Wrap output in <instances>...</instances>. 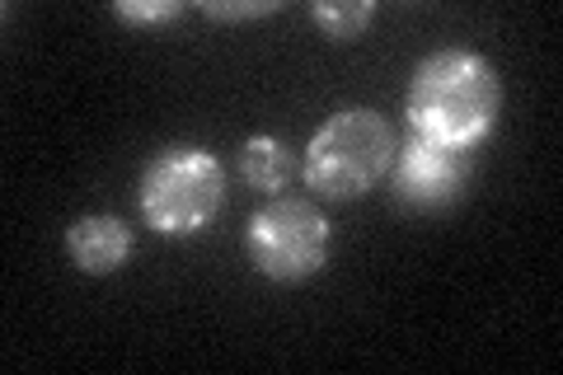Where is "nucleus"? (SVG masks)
<instances>
[{
    "instance_id": "6e6552de",
    "label": "nucleus",
    "mask_w": 563,
    "mask_h": 375,
    "mask_svg": "<svg viewBox=\"0 0 563 375\" xmlns=\"http://www.w3.org/2000/svg\"><path fill=\"white\" fill-rule=\"evenodd\" d=\"M310 20L320 24L333 43H352V38H362V33L372 29L376 5H372V0H347V5H333V0H320V5H310Z\"/></svg>"
},
{
    "instance_id": "7ed1b4c3",
    "label": "nucleus",
    "mask_w": 563,
    "mask_h": 375,
    "mask_svg": "<svg viewBox=\"0 0 563 375\" xmlns=\"http://www.w3.org/2000/svg\"><path fill=\"white\" fill-rule=\"evenodd\" d=\"M141 221L165 240H192L221 217L225 207V169L202 146H165L141 169L136 184Z\"/></svg>"
},
{
    "instance_id": "39448f33",
    "label": "nucleus",
    "mask_w": 563,
    "mask_h": 375,
    "mask_svg": "<svg viewBox=\"0 0 563 375\" xmlns=\"http://www.w3.org/2000/svg\"><path fill=\"white\" fill-rule=\"evenodd\" d=\"M395 198L409 211H442L465 192L474 174V151L432 146L422 136H409L395 151Z\"/></svg>"
},
{
    "instance_id": "9d476101",
    "label": "nucleus",
    "mask_w": 563,
    "mask_h": 375,
    "mask_svg": "<svg viewBox=\"0 0 563 375\" xmlns=\"http://www.w3.org/2000/svg\"><path fill=\"white\" fill-rule=\"evenodd\" d=\"M273 0H258V5H207L211 20H258V14H273Z\"/></svg>"
},
{
    "instance_id": "f257e3e1",
    "label": "nucleus",
    "mask_w": 563,
    "mask_h": 375,
    "mask_svg": "<svg viewBox=\"0 0 563 375\" xmlns=\"http://www.w3.org/2000/svg\"><path fill=\"white\" fill-rule=\"evenodd\" d=\"M404 113H409V136L451 151H474L498 128L503 80L493 62L470 47L432 52L413 66Z\"/></svg>"
},
{
    "instance_id": "423d86ee",
    "label": "nucleus",
    "mask_w": 563,
    "mask_h": 375,
    "mask_svg": "<svg viewBox=\"0 0 563 375\" xmlns=\"http://www.w3.org/2000/svg\"><path fill=\"white\" fill-rule=\"evenodd\" d=\"M66 254L85 277H109L132 254V225L122 217H113V211L76 217L70 230H66Z\"/></svg>"
},
{
    "instance_id": "f03ea898",
    "label": "nucleus",
    "mask_w": 563,
    "mask_h": 375,
    "mask_svg": "<svg viewBox=\"0 0 563 375\" xmlns=\"http://www.w3.org/2000/svg\"><path fill=\"white\" fill-rule=\"evenodd\" d=\"M395 128L376 109H339L329 113L306 141L301 178L324 202L366 198L395 165Z\"/></svg>"
},
{
    "instance_id": "20e7f679",
    "label": "nucleus",
    "mask_w": 563,
    "mask_h": 375,
    "mask_svg": "<svg viewBox=\"0 0 563 375\" xmlns=\"http://www.w3.org/2000/svg\"><path fill=\"white\" fill-rule=\"evenodd\" d=\"M329 244L333 230L324 211L301 198H268L244 225V258L254 263L258 277L282 282V287L324 273Z\"/></svg>"
},
{
    "instance_id": "0eeeda50",
    "label": "nucleus",
    "mask_w": 563,
    "mask_h": 375,
    "mask_svg": "<svg viewBox=\"0 0 563 375\" xmlns=\"http://www.w3.org/2000/svg\"><path fill=\"white\" fill-rule=\"evenodd\" d=\"M240 169H244V178H250V188H258V192H268V198H282V188L296 178V155H291V146L282 136H268V132H258V136H250L244 141V151H240Z\"/></svg>"
},
{
    "instance_id": "1a4fd4ad",
    "label": "nucleus",
    "mask_w": 563,
    "mask_h": 375,
    "mask_svg": "<svg viewBox=\"0 0 563 375\" xmlns=\"http://www.w3.org/2000/svg\"><path fill=\"white\" fill-rule=\"evenodd\" d=\"M113 14H118L122 24H132V29H151V24L179 20L184 5H179V0H118Z\"/></svg>"
}]
</instances>
